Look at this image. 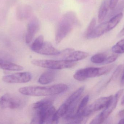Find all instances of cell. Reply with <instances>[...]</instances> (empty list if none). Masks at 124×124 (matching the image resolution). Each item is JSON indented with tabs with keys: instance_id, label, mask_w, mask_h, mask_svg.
Here are the masks:
<instances>
[{
	"instance_id": "obj_1",
	"label": "cell",
	"mask_w": 124,
	"mask_h": 124,
	"mask_svg": "<svg viewBox=\"0 0 124 124\" xmlns=\"http://www.w3.org/2000/svg\"><path fill=\"white\" fill-rule=\"evenodd\" d=\"M54 100L46 99L35 103L32 109L35 114L31 124H48L51 121L56 113V110L53 106Z\"/></svg>"
},
{
	"instance_id": "obj_2",
	"label": "cell",
	"mask_w": 124,
	"mask_h": 124,
	"mask_svg": "<svg viewBox=\"0 0 124 124\" xmlns=\"http://www.w3.org/2000/svg\"><path fill=\"white\" fill-rule=\"evenodd\" d=\"M68 88L67 85L61 83L50 86L25 87L20 88L19 91L24 95L41 97L58 94L65 91Z\"/></svg>"
},
{
	"instance_id": "obj_3",
	"label": "cell",
	"mask_w": 124,
	"mask_h": 124,
	"mask_svg": "<svg viewBox=\"0 0 124 124\" xmlns=\"http://www.w3.org/2000/svg\"><path fill=\"white\" fill-rule=\"evenodd\" d=\"M76 15L73 11H69L63 16L59 21L55 35V41L57 44L68 35L77 23Z\"/></svg>"
},
{
	"instance_id": "obj_4",
	"label": "cell",
	"mask_w": 124,
	"mask_h": 124,
	"mask_svg": "<svg viewBox=\"0 0 124 124\" xmlns=\"http://www.w3.org/2000/svg\"><path fill=\"white\" fill-rule=\"evenodd\" d=\"M113 68V65L99 68H85L77 71L74 74L73 77L76 80L82 81L87 79L105 75L111 71Z\"/></svg>"
},
{
	"instance_id": "obj_5",
	"label": "cell",
	"mask_w": 124,
	"mask_h": 124,
	"mask_svg": "<svg viewBox=\"0 0 124 124\" xmlns=\"http://www.w3.org/2000/svg\"><path fill=\"white\" fill-rule=\"evenodd\" d=\"M31 63L34 65L51 70H62L70 68L75 66L76 64L75 62H69L63 60L34 59L31 62Z\"/></svg>"
},
{
	"instance_id": "obj_6",
	"label": "cell",
	"mask_w": 124,
	"mask_h": 124,
	"mask_svg": "<svg viewBox=\"0 0 124 124\" xmlns=\"http://www.w3.org/2000/svg\"><path fill=\"white\" fill-rule=\"evenodd\" d=\"M23 98L14 94L7 93L0 98V107L2 108L17 109L21 108L25 105Z\"/></svg>"
},
{
	"instance_id": "obj_7",
	"label": "cell",
	"mask_w": 124,
	"mask_h": 124,
	"mask_svg": "<svg viewBox=\"0 0 124 124\" xmlns=\"http://www.w3.org/2000/svg\"><path fill=\"white\" fill-rule=\"evenodd\" d=\"M124 92L123 90H119L114 96H113L110 102L105 110L92 120L90 124H102L115 109L118 103V100Z\"/></svg>"
},
{
	"instance_id": "obj_8",
	"label": "cell",
	"mask_w": 124,
	"mask_h": 124,
	"mask_svg": "<svg viewBox=\"0 0 124 124\" xmlns=\"http://www.w3.org/2000/svg\"><path fill=\"white\" fill-rule=\"evenodd\" d=\"M113 96L100 98L95 100L92 105L86 107L84 111V115L86 117L92 115L95 111L105 108L109 104Z\"/></svg>"
},
{
	"instance_id": "obj_9",
	"label": "cell",
	"mask_w": 124,
	"mask_h": 124,
	"mask_svg": "<svg viewBox=\"0 0 124 124\" xmlns=\"http://www.w3.org/2000/svg\"><path fill=\"white\" fill-rule=\"evenodd\" d=\"M59 55L62 56L63 60L76 62L86 58L89 56V54L82 51H75L73 49H67L60 51Z\"/></svg>"
},
{
	"instance_id": "obj_10",
	"label": "cell",
	"mask_w": 124,
	"mask_h": 124,
	"mask_svg": "<svg viewBox=\"0 0 124 124\" xmlns=\"http://www.w3.org/2000/svg\"><path fill=\"white\" fill-rule=\"evenodd\" d=\"M32 75L29 72L17 73L3 76L2 80L8 83H23L31 81Z\"/></svg>"
},
{
	"instance_id": "obj_11",
	"label": "cell",
	"mask_w": 124,
	"mask_h": 124,
	"mask_svg": "<svg viewBox=\"0 0 124 124\" xmlns=\"http://www.w3.org/2000/svg\"><path fill=\"white\" fill-rule=\"evenodd\" d=\"M40 28V23L38 18L33 17L28 23L25 35V42L29 44L31 42L35 34Z\"/></svg>"
},
{
	"instance_id": "obj_12",
	"label": "cell",
	"mask_w": 124,
	"mask_h": 124,
	"mask_svg": "<svg viewBox=\"0 0 124 124\" xmlns=\"http://www.w3.org/2000/svg\"><path fill=\"white\" fill-rule=\"evenodd\" d=\"M60 53V51L54 48L50 42L46 41L37 53L43 55H58Z\"/></svg>"
},
{
	"instance_id": "obj_13",
	"label": "cell",
	"mask_w": 124,
	"mask_h": 124,
	"mask_svg": "<svg viewBox=\"0 0 124 124\" xmlns=\"http://www.w3.org/2000/svg\"><path fill=\"white\" fill-rule=\"evenodd\" d=\"M108 31V21L102 22L95 28L87 39H94L98 38Z\"/></svg>"
},
{
	"instance_id": "obj_14",
	"label": "cell",
	"mask_w": 124,
	"mask_h": 124,
	"mask_svg": "<svg viewBox=\"0 0 124 124\" xmlns=\"http://www.w3.org/2000/svg\"><path fill=\"white\" fill-rule=\"evenodd\" d=\"M56 71L53 70L46 71L43 73L38 79V82L42 84L50 83L54 81L56 78Z\"/></svg>"
},
{
	"instance_id": "obj_15",
	"label": "cell",
	"mask_w": 124,
	"mask_h": 124,
	"mask_svg": "<svg viewBox=\"0 0 124 124\" xmlns=\"http://www.w3.org/2000/svg\"><path fill=\"white\" fill-rule=\"evenodd\" d=\"M109 4L108 0H104L101 3L98 12V19L99 22H102L106 17L108 11Z\"/></svg>"
},
{
	"instance_id": "obj_16",
	"label": "cell",
	"mask_w": 124,
	"mask_h": 124,
	"mask_svg": "<svg viewBox=\"0 0 124 124\" xmlns=\"http://www.w3.org/2000/svg\"><path fill=\"white\" fill-rule=\"evenodd\" d=\"M123 17V13L120 12L111 18L108 21V31L113 30L117 26V25L121 22Z\"/></svg>"
},
{
	"instance_id": "obj_17",
	"label": "cell",
	"mask_w": 124,
	"mask_h": 124,
	"mask_svg": "<svg viewBox=\"0 0 124 124\" xmlns=\"http://www.w3.org/2000/svg\"><path fill=\"white\" fill-rule=\"evenodd\" d=\"M89 96L88 95H86L82 99V100L81 101V102L79 103L78 108L76 113L74 114V115L76 116H83L85 117L83 114L84 110H85L86 105L89 102Z\"/></svg>"
},
{
	"instance_id": "obj_18",
	"label": "cell",
	"mask_w": 124,
	"mask_h": 124,
	"mask_svg": "<svg viewBox=\"0 0 124 124\" xmlns=\"http://www.w3.org/2000/svg\"><path fill=\"white\" fill-rule=\"evenodd\" d=\"M44 43V38L43 35L37 37L33 41L31 46V50L33 51L38 53L40 49Z\"/></svg>"
},
{
	"instance_id": "obj_19",
	"label": "cell",
	"mask_w": 124,
	"mask_h": 124,
	"mask_svg": "<svg viewBox=\"0 0 124 124\" xmlns=\"http://www.w3.org/2000/svg\"><path fill=\"white\" fill-rule=\"evenodd\" d=\"M107 56L104 53H99L93 55L91 58L92 62L96 64L104 63L106 59Z\"/></svg>"
},
{
	"instance_id": "obj_20",
	"label": "cell",
	"mask_w": 124,
	"mask_h": 124,
	"mask_svg": "<svg viewBox=\"0 0 124 124\" xmlns=\"http://www.w3.org/2000/svg\"><path fill=\"white\" fill-rule=\"evenodd\" d=\"M112 51L116 54L124 53V39L118 41L111 49Z\"/></svg>"
},
{
	"instance_id": "obj_21",
	"label": "cell",
	"mask_w": 124,
	"mask_h": 124,
	"mask_svg": "<svg viewBox=\"0 0 124 124\" xmlns=\"http://www.w3.org/2000/svg\"><path fill=\"white\" fill-rule=\"evenodd\" d=\"M32 11V9L29 6H25L20 8L19 11V14H20V18L22 19L26 18L31 14Z\"/></svg>"
},
{
	"instance_id": "obj_22",
	"label": "cell",
	"mask_w": 124,
	"mask_h": 124,
	"mask_svg": "<svg viewBox=\"0 0 124 124\" xmlns=\"http://www.w3.org/2000/svg\"><path fill=\"white\" fill-rule=\"evenodd\" d=\"M96 20L95 18L92 19L91 22L90 23L87 28L85 33V37L87 38L88 36L92 33L93 30L95 27V25L96 24Z\"/></svg>"
},
{
	"instance_id": "obj_23",
	"label": "cell",
	"mask_w": 124,
	"mask_h": 124,
	"mask_svg": "<svg viewBox=\"0 0 124 124\" xmlns=\"http://www.w3.org/2000/svg\"><path fill=\"white\" fill-rule=\"evenodd\" d=\"M124 0L122 1L119 3L118 6H116L113 9V11L111 12V13L108 15V17H113L114 15L120 13L121 11L124 9Z\"/></svg>"
},
{
	"instance_id": "obj_24",
	"label": "cell",
	"mask_w": 124,
	"mask_h": 124,
	"mask_svg": "<svg viewBox=\"0 0 124 124\" xmlns=\"http://www.w3.org/2000/svg\"><path fill=\"white\" fill-rule=\"evenodd\" d=\"M122 68V66L119 65L117 68H116V70H115L114 71V73L113 74V75H112V77H111L110 80L108 81V83H109L111 80H113V79H115L117 78L118 77V76L119 75V73L121 72V70Z\"/></svg>"
},
{
	"instance_id": "obj_25",
	"label": "cell",
	"mask_w": 124,
	"mask_h": 124,
	"mask_svg": "<svg viewBox=\"0 0 124 124\" xmlns=\"http://www.w3.org/2000/svg\"><path fill=\"white\" fill-rule=\"evenodd\" d=\"M118 56L117 54H114L111 55L108 57H107V59L105 62V64H108V63H112L115 62Z\"/></svg>"
},
{
	"instance_id": "obj_26",
	"label": "cell",
	"mask_w": 124,
	"mask_h": 124,
	"mask_svg": "<svg viewBox=\"0 0 124 124\" xmlns=\"http://www.w3.org/2000/svg\"><path fill=\"white\" fill-rule=\"evenodd\" d=\"M119 0H110L109 6L111 9H113L118 4Z\"/></svg>"
},
{
	"instance_id": "obj_27",
	"label": "cell",
	"mask_w": 124,
	"mask_h": 124,
	"mask_svg": "<svg viewBox=\"0 0 124 124\" xmlns=\"http://www.w3.org/2000/svg\"><path fill=\"white\" fill-rule=\"evenodd\" d=\"M124 36V26L123 28H122V30L120 31L118 35V37L120 38V37H122V36Z\"/></svg>"
},
{
	"instance_id": "obj_28",
	"label": "cell",
	"mask_w": 124,
	"mask_h": 124,
	"mask_svg": "<svg viewBox=\"0 0 124 124\" xmlns=\"http://www.w3.org/2000/svg\"><path fill=\"white\" fill-rule=\"evenodd\" d=\"M118 116L119 117V118H122L123 116H124V110L123 109V110H121L118 113Z\"/></svg>"
},
{
	"instance_id": "obj_29",
	"label": "cell",
	"mask_w": 124,
	"mask_h": 124,
	"mask_svg": "<svg viewBox=\"0 0 124 124\" xmlns=\"http://www.w3.org/2000/svg\"><path fill=\"white\" fill-rule=\"evenodd\" d=\"M121 84L122 86L124 85V72L122 77L121 79Z\"/></svg>"
},
{
	"instance_id": "obj_30",
	"label": "cell",
	"mask_w": 124,
	"mask_h": 124,
	"mask_svg": "<svg viewBox=\"0 0 124 124\" xmlns=\"http://www.w3.org/2000/svg\"><path fill=\"white\" fill-rule=\"evenodd\" d=\"M119 124H124V119H121L119 122H118Z\"/></svg>"
},
{
	"instance_id": "obj_31",
	"label": "cell",
	"mask_w": 124,
	"mask_h": 124,
	"mask_svg": "<svg viewBox=\"0 0 124 124\" xmlns=\"http://www.w3.org/2000/svg\"><path fill=\"white\" fill-rule=\"evenodd\" d=\"M121 104L122 105L124 106V95L122 98V100Z\"/></svg>"
}]
</instances>
